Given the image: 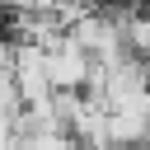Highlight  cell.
Instances as JSON below:
<instances>
[{"mask_svg": "<svg viewBox=\"0 0 150 150\" xmlns=\"http://www.w3.org/2000/svg\"><path fill=\"white\" fill-rule=\"evenodd\" d=\"M127 52H131L136 61H150V5L127 23Z\"/></svg>", "mask_w": 150, "mask_h": 150, "instance_id": "cell-2", "label": "cell"}, {"mask_svg": "<svg viewBox=\"0 0 150 150\" xmlns=\"http://www.w3.org/2000/svg\"><path fill=\"white\" fill-rule=\"evenodd\" d=\"M47 70H52V84H56V89H89V80H94V56L66 33V38L47 52Z\"/></svg>", "mask_w": 150, "mask_h": 150, "instance_id": "cell-1", "label": "cell"}]
</instances>
